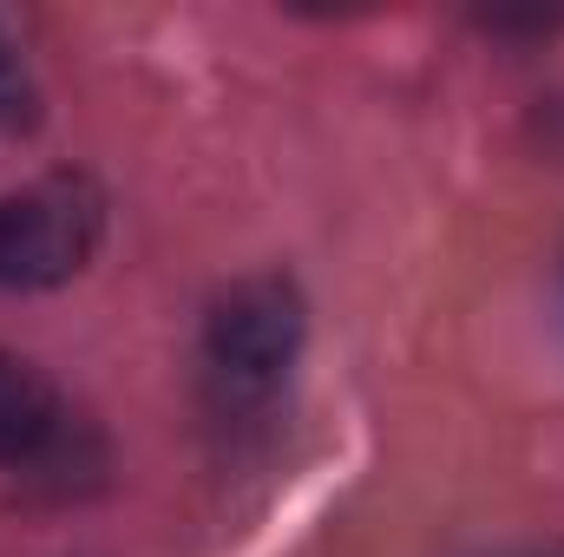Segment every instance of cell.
<instances>
[{
	"instance_id": "3",
	"label": "cell",
	"mask_w": 564,
	"mask_h": 557,
	"mask_svg": "<svg viewBox=\"0 0 564 557\" xmlns=\"http://www.w3.org/2000/svg\"><path fill=\"white\" fill-rule=\"evenodd\" d=\"M59 433V401L20 354H0V466L33 459Z\"/></svg>"
},
{
	"instance_id": "1",
	"label": "cell",
	"mask_w": 564,
	"mask_h": 557,
	"mask_svg": "<svg viewBox=\"0 0 564 557\" xmlns=\"http://www.w3.org/2000/svg\"><path fill=\"white\" fill-rule=\"evenodd\" d=\"M106 237V197L93 177L53 171L0 197V282L7 288H59L73 282Z\"/></svg>"
},
{
	"instance_id": "2",
	"label": "cell",
	"mask_w": 564,
	"mask_h": 557,
	"mask_svg": "<svg viewBox=\"0 0 564 557\" xmlns=\"http://www.w3.org/2000/svg\"><path fill=\"white\" fill-rule=\"evenodd\" d=\"M302 354V295L282 276H250L230 282L210 302L204 321V361L224 401L257 407L282 387V374Z\"/></svg>"
}]
</instances>
